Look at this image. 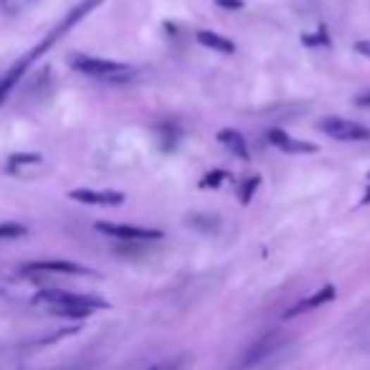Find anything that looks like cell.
<instances>
[{"instance_id": "ba28073f", "label": "cell", "mask_w": 370, "mask_h": 370, "mask_svg": "<svg viewBox=\"0 0 370 370\" xmlns=\"http://www.w3.org/2000/svg\"><path fill=\"white\" fill-rule=\"evenodd\" d=\"M335 297H338V289H335L333 284H327L320 292H314V295L304 297V300H300L297 304H292V307L284 312V320H292V317H300V314H304V312H312V309L322 307L327 302H333Z\"/></svg>"}, {"instance_id": "9c48e42d", "label": "cell", "mask_w": 370, "mask_h": 370, "mask_svg": "<svg viewBox=\"0 0 370 370\" xmlns=\"http://www.w3.org/2000/svg\"><path fill=\"white\" fill-rule=\"evenodd\" d=\"M71 201L89 203V206H120L125 201V193L120 190H89V188H76L69 193Z\"/></svg>"}, {"instance_id": "ac0fdd59", "label": "cell", "mask_w": 370, "mask_h": 370, "mask_svg": "<svg viewBox=\"0 0 370 370\" xmlns=\"http://www.w3.org/2000/svg\"><path fill=\"white\" fill-rule=\"evenodd\" d=\"M355 51L370 58V41H358V44H355Z\"/></svg>"}, {"instance_id": "4fadbf2b", "label": "cell", "mask_w": 370, "mask_h": 370, "mask_svg": "<svg viewBox=\"0 0 370 370\" xmlns=\"http://www.w3.org/2000/svg\"><path fill=\"white\" fill-rule=\"evenodd\" d=\"M195 41L206 49H214L218 54H233L236 51V44H233L231 38L221 36V33H214V31H198L195 33Z\"/></svg>"}, {"instance_id": "7402d4cb", "label": "cell", "mask_w": 370, "mask_h": 370, "mask_svg": "<svg viewBox=\"0 0 370 370\" xmlns=\"http://www.w3.org/2000/svg\"><path fill=\"white\" fill-rule=\"evenodd\" d=\"M155 370H160V368H155Z\"/></svg>"}, {"instance_id": "7a4b0ae2", "label": "cell", "mask_w": 370, "mask_h": 370, "mask_svg": "<svg viewBox=\"0 0 370 370\" xmlns=\"http://www.w3.org/2000/svg\"><path fill=\"white\" fill-rule=\"evenodd\" d=\"M101 3H104V0H82V3H79V6H76L74 11H71V13H66V16H63V18H61V23H58L56 28H54V31H51V33H46V38H44V41H41V44L36 46V49L31 51V54H25V58H28V61L33 63L38 56H44L46 51H49L54 44H56L58 38H61V36H66V33H69L71 28H74V25H79V23H82V20L87 18L89 13H92V11H97V8H99Z\"/></svg>"}, {"instance_id": "44dd1931", "label": "cell", "mask_w": 370, "mask_h": 370, "mask_svg": "<svg viewBox=\"0 0 370 370\" xmlns=\"http://www.w3.org/2000/svg\"><path fill=\"white\" fill-rule=\"evenodd\" d=\"M3 3H8V0H3Z\"/></svg>"}, {"instance_id": "277c9868", "label": "cell", "mask_w": 370, "mask_h": 370, "mask_svg": "<svg viewBox=\"0 0 370 370\" xmlns=\"http://www.w3.org/2000/svg\"><path fill=\"white\" fill-rule=\"evenodd\" d=\"M71 69L79 71V74L87 76H97V79H122V76L132 74L130 66L120 61H109V58H99V56H84V54H74L69 58Z\"/></svg>"}, {"instance_id": "2e32d148", "label": "cell", "mask_w": 370, "mask_h": 370, "mask_svg": "<svg viewBox=\"0 0 370 370\" xmlns=\"http://www.w3.org/2000/svg\"><path fill=\"white\" fill-rule=\"evenodd\" d=\"M226 178L228 175L223 173V170H214V173H208V175L201 180V188H218V185L226 180Z\"/></svg>"}, {"instance_id": "ffe728a7", "label": "cell", "mask_w": 370, "mask_h": 370, "mask_svg": "<svg viewBox=\"0 0 370 370\" xmlns=\"http://www.w3.org/2000/svg\"><path fill=\"white\" fill-rule=\"evenodd\" d=\"M355 104H358V107H370V92L368 94H360L358 99H355Z\"/></svg>"}, {"instance_id": "8992f818", "label": "cell", "mask_w": 370, "mask_h": 370, "mask_svg": "<svg viewBox=\"0 0 370 370\" xmlns=\"http://www.w3.org/2000/svg\"><path fill=\"white\" fill-rule=\"evenodd\" d=\"M23 274H76V276H92L94 271L82 266L76 261H66V259H44V261H31L25 264Z\"/></svg>"}, {"instance_id": "8fae6325", "label": "cell", "mask_w": 370, "mask_h": 370, "mask_svg": "<svg viewBox=\"0 0 370 370\" xmlns=\"http://www.w3.org/2000/svg\"><path fill=\"white\" fill-rule=\"evenodd\" d=\"M218 142L226 147L228 152H231L233 157H239V160H249V144H246V140H244V135L241 132H236V130H221L218 132Z\"/></svg>"}, {"instance_id": "7c38bea8", "label": "cell", "mask_w": 370, "mask_h": 370, "mask_svg": "<svg viewBox=\"0 0 370 370\" xmlns=\"http://www.w3.org/2000/svg\"><path fill=\"white\" fill-rule=\"evenodd\" d=\"M28 66H31V61L23 56L18 63H16V66H13L11 71H6V76H3V79H0V107H3V104L8 101L11 92L16 89V84L23 79V74H25V69H28Z\"/></svg>"}, {"instance_id": "3957f363", "label": "cell", "mask_w": 370, "mask_h": 370, "mask_svg": "<svg viewBox=\"0 0 370 370\" xmlns=\"http://www.w3.org/2000/svg\"><path fill=\"white\" fill-rule=\"evenodd\" d=\"M287 340L282 338L279 333H266L264 338L254 340L249 347L239 352V358L231 363V370H249V368H257L259 363H264L266 358H271L279 347L284 345Z\"/></svg>"}, {"instance_id": "e0dca14e", "label": "cell", "mask_w": 370, "mask_h": 370, "mask_svg": "<svg viewBox=\"0 0 370 370\" xmlns=\"http://www.w3.org/2000/svg\"><path fill=\"white\" fill-rule=\"evenodd\" d=\"M36 163H41V155H13L11 170L16 168V165H36Z\"/></svg>"}, {"instance_id": "d6986e66", "label": "cell", "mask_w": 370, "mask_h": 370, "mask_svg": "<svg viewBox=\"0 0 370 370\" xmlns=\"http://www.w3.org/2000/svg\"><path fill=\"white\" fill-rule=\"evenodd\" d=\"M216 3H218L221 8H241L244 6L241 0H216Z\"/></svg>"}, {"instance_id": "5b68a950", "label": "cell", "mask_w": 370, "mask_h": 370, "mask_svg": "<svg viewBox=\"0 0 370 370\" xmlns=\"http://www.w3.org/2000/svg\"><path fill=\"white\" fill-rule=\"evenodd\" d=\"M320 127L327 137L340 140V142H358V140H370V130L360 122L343 120V117H325L320 120Z\"/></svg>"}, {"instance_id": "9a60e30c", "label": "cell", "mask_w": 370, "mask_h": 370, "mask_svg": "<svg viewBox=\"0 0 370 370\" xmlns=\"http://www.w3.org/2000/svg\"><path fill=\"white\" fill-rule=\"evenodd\" d=\"M259 183H261V178H259V175H254V178H246V180L241 183L239 201L244 203V206L251 201V198H254V193H257V188H259Z\"/></svg>"}, {"instance_id": "30bf717a", "label": "cell", "mask_w": 370, "mask_h": 370, "mask_svg": "<svg viewBox=\"0 0 370 370\" xmlns=\"http://www.w3.org/2000/svg\"><path fill=\"white\" fill-rule=\"evenodd\" d=\"M266 137H269V142L274 144V147H279V150H284V152H292V155H302V152H317V144L302 142V140H297V137H289L287 132L279 130V127H271V130L266 132Z\"/></svg>"}, {"instance_id": "6da1fadb", "label": "cell", "mask_w": 370, "mask_h": 370, "mask_svg": "<svg viewBox=\"0 0 370 370\" xmlns=\"http://www.w3.org/2000/svg\"><path fill=\"white\" fill-rule=\"evenodd\" d=\"M36 304H46L54 314L58 317H71V320H84L97 309H107L109 302L101 297L92 295H76V292H66V289H41L33 297Z\"/></svg>"}, {"instance_id": "5bb4252c", "label": "cell", "mask_w": 370, "mask_h": 370, "mask_svg": "<svg viewBox=\"0 0 370 370\" xmlns=\"http://www.w3.org/2000/svg\"><path fill=\"white\" fill-rule=\"evenodd\" d=\"M28 228L20 226V223H0V241H13V239H20L25 236Z\"/></svg>"}, {"instance_id": "52a82bcc", "label": "cell", "mask_w": 370, "mask_h": 370, "mask_svg": "<svg viewBox=\"0 0 370 370\" xmlns=\"http://www.w3.org/2000/svg\"><path fill=\"white\" fill-rule=\"evenodd\" d=\"M97 231L107 233V236H114V239L120 241H160L165 236L163 231H157V228H137V226H117V223H104L99 221L97 223Z\"/></svg>"}]
</instances>
